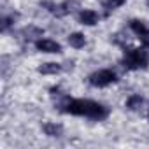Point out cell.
Instances as JSON below:
<instances>
[{
    "mask_svg": "<svg viewBox=\"0 0 149 149\" xmlns=\"http://www.w3.org/2000/svg\"><path fill=\"white\" fill-rule=\"evenodd\" d=\"M51 97H56V109L63 114L88 118L93 121H104L109 116V107L90 100V98H70L68 95L61 93L60 88H51Z\"/></svg>",
    "mask_w": 149,
    "mask_h": 149,
    "instance_id": "1",
    "label": "cell"
},
{
    "mask_svg": "<svg viewBox=\"0 0 149 149\" xmlns=\"http://www.w3.org/2000/svg\"><path fill=\"white\" fill-rule=\"evenodd\" d=\"M121 65L126 70H140L149 65V53L144 47H125V54L121 58Z\"/></svg>",
    "mask_w": 149,
    "mask_h": 149,
    "instance_id": "2",
    "label": "cell"
},
{
    "mask_svg": "<svg viewBox=\"0 0 149 149\" xmlns=\"http://www.w3.org/2000/svg\"><path fill=\"white\" fill-rule=\"evenodd\" d=\"M88 83L93 88H107V86L118 83V74L111 68H102V70H97L91 74L88 77Z\"/></svg>",
    "mask_w": 149,
    "mask_h": 149,
    "instance_id": "3",
    "label": "cell"
},
{
    "mask_svg": "<svg viewBox=\"0 0 149 149\" xmlns=\"http://www.w3.org/2000/svg\"><path fill=\"white\" fill-rule=\"evenodd\" d=\"M35 49L40 53H47V54H54V53L58 54V53H61V44L53 40V39H42L40 37L35 40Z\"/></svg>",
    "mask_w": 149,
    "mask_h": 149,
    "instance_id": "4",
    "label": "cell"
},
{
    "mask_svg": "<svg viewBox=\"0 0 149 149\" xmlns=\"http://www.w3.org/2000/svg\"><path fill=\"white\" fill-rule=\"evenodd\" d=\"M128 26H130V30L140 39L142 44L149 46V26H147L144 21H140V19H132V21L128 23Z\"/></svg>",
    "mask_w": 149,
    "mask_h": 149,
    "instance_id": "5",
    "label": "cell"
},
{
    "mask_svg": "<svg viewBox=\"0 0 149 149\" xmlns=\"http://www.w3.org/2000/svg\"><path fill=\"white\" fill-rule=\"evenodd\" d=\"M77 21L84 26H95L100 21V16L93 9H81V13L77 14Z\"/></svg>",
    "mask_w": 149,
    "mask_h": 149,
    "instance_id": "6",
    "label": "cell"
},
{
    "mask_svg": "<svg viewBox=\"0 0 149 149\" xmlns=\"http://www.w3.org/2000/svg\"><path fill=\"white\" fill-rule=\"evenodd\" d=\"M79 6H81V0H63V2L58 4L54 16L56 18H63L67 14H72L76 9H79Z\"/></svg>",
    "mask_w": 149,
    "mask_h": 149,
    "instance_id": "7",
    "label": "cell"
},
{
    "mask_svg": "<svg viewBox=\"0 0 149 149\" xmlns=\"http://www.w3.org/2000/svg\"><path fill=\"white\" fill-rule=\"evenodd\" d=\"M42 132L47 137H61L63 135V126L60 123H54V121H46L42 125Z\"/></svg>",
    "mask_w": 149,
    "mask_h": 149,
    "instance_id": "8",
    "label": "cell"
},
{
    "mask_svg": "<svg viewBox=\"0 0 149 149\" xmlns=\"http://www.w3.org/2000/svg\"><path fill=\"white\" fill-rule=\"evenodd\" d=\"M63 70V67L60 63H54V61H47V63H42L39 67V72L44 74V76H56Z\"/></svg>",
    "mask_w": 149,
    "mask_h": 149,
    "instance_id": "9",
    "label": "cell"
},
{
    "mask_svg": "<svg viewBox=\"0 0 149 149\" xmlns=\"http://www.w3.org/2000/svg\"><path fill=\"white\" fill-rule=\"evenodd\" d=\"M68 44H70V47H74V49H83V47L86 46V37H84V33H81V32L70 33V35H68Z\"/></svg>",
    "mask_w": 149,
    "mask_h": 149,
    "instance_id": "10",
    "label": "cell"
},
{
    "mask_svg": "<svg viewBox=\"0 0 149 149\" xmlns=\"http://www.w3.org/2000/svg\"><path fill=\"white\" fill-rule=\"evenodd\" d=\"M125 105H126V109L128 111H140V107L144 105V97L142 95H130L128 98H126V102H125Z\"/></svg>",
    "mask_w": 149,
    "mask_h": 149,
    "instance_id": "11",
    "label": "cell"
},
{
    "mask_svg": "<svg viewBox=\"0 0 149 149\" xmlns=\"http://www.w3.org/2000/svg\"><path fill=\"white\" fill-rule=\"evenodd\" d=\"M42 35H44V30H42V28H37V26H33V25L23 28V32H21V37H23L25 40H33L35 37H42Z\"/></svg>",
    "mask_w": 149,
    "mask_h": 149,
    "instance_id": "12",
    "label": "cell"
},
{
    "mask_svg": "<svg viewBox=\"0 0 149 149\" xmlns=\"http://www.w3.org/2000/svg\"><path fill=\"white\" fill-rule=\"evenodd\" d=\"M125 2H126V0H104V2H102V7H104V11H105V16H109L111 13H114L116 9H119Z\"/></svg>",
    "mask_w": 149,
    "mask_h": 149,
    "instance_id": "13",
    "label": "cell"
},
{
    "mask_svg": "<svg viewBox=\"0 0 149 149\" xmlns=\"http://www.w3.org/2000/svg\"><path fill=\"white\" fill-rule=\"evenodd\" d=\"M18 18H19V14H18V13L6 14V16L2 18V32H7L11 26H14V23L18 21Z\"/></svg>",
    "mask_w": 149,
    "mask_h": 149,
    "instance_id": "14",
    "label": "cell"
},
{
    "mask_svg": "<svg viewBox=\"0 0 149 149\" xmlns=\"http://www.w3.org/2000/svg\"><path fill=\"white\" fill-rule=\"evenodd\" d=\"M147 118H149V112H147Z\"/></svg>",
    "mask_w": 149,
    "mask_h": 149,
    "instance_id": "15",
    "label": "cell"
}]
</instances>
